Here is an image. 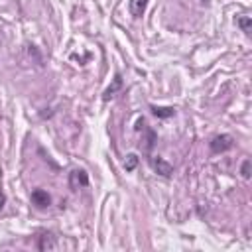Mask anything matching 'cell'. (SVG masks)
Segmentation results:
<instances>
[{
	"label": "cell",
	"mask_w": 252,
	"mask_h": 252,
	"mask_svg": "<svg viewBox=\"0 0 252 252\" xmlns=\"http://www.w3.org/2000/svg\"><path fill=\"white\" fill-rule=\"evenodd\" d=\"M232 146H234V140H232V136H228V134H220V136H215V138L211 140V152H213V154L226 152V150H230Z\"/></svg>",
	"instance_id": "1"
},
{
	"label": "cell",
	"mask_w": 252,
	"mask_h": 252,
	"mask_svg": "<svg viewBox=\"0 0 252 252\" xmlns=\"http://www.w3.org/2000/svg\"><path fill=\"white\" fill-rule=\"evenodd\" d=\"M69 185L71 189H79V187H87L89 185V177L83 169H73L69 175Z\"/></svg>",
	"instance_id": "2"
},
{
	"label": "cell",
	"mask_w": 252,
	"mask_h": 252,
	"mask_svg": "<svg viewBox=\"0 0 252 252\" xmlns=\"http://www.w3.org/2000/svg\"><path fill=\"white\" fill-rule=\"evenodd\" d=\"M32 203H33L37 209H45V207L51 205V197H49V193L43 191V189H33V191H32Z\"/></svg>",
	"instance_id": "3"
},
{
	"label": "cell",
	"mask_w": 252,
	"mask_h": 252,
	"mask_svg": "<svg viewBox=\"0 0 252 252\" xmlns=\"http://www.w3.org/2000/svg\"><path fill=\"white\" fill-rule=\"evenodd\" d=\"M150 163H152V167H154V171H158L159 175H163V177H169L171 175V171H173V167L165 161V159H161V158H152L150 159Z\"/></svg>",
	"instance_id": "4"
},
{
	"label": "cell",
	"mask_w": 252,
	"mask_h": 252,
	"mask_svg": "<svg viewBox=\"0 0 252 252\" xmlns=\"http://www.w3.org/2000/svg\"><path fill=\"white\" fill-rule=\"evenodd\" d=\"M39 240H37V248L39 250H53V248H57V242L53 240V234H49V232H43L41 236H37Z\"/></svg>",
	"instance_id": "5"
},
{
	"label": "cell",
	"mask_w": 252,
	"mask_h": 252,
	"mask_svg": "<svg viewBox=\"0 0 252 252\" xmlns=\"http://www.w3.org/2000/svg\"><path fill=\"white\" fill-rule=\"evenodd\" d=\"M146 4H148V0H130L128 2V10H130V14L134 18H140L144 14V10H146Z\"/></svg>",
	"instance_id": "6"
},
{
	"label": "cell",
	"mask_w": 252,
	"mask_h": 252,
	"mask_svg": "<svg viewBox=\"0 0 252 252\" xmlns=\"http://www.w3.org/2000/svg\"><path fill=\"white\" fill-rule=\"evenodd\" d=\"M120 87H122V79H120V75H116V77H114V85H112V87H108V89L104 91V94H102V98H104V100H108V98H112V96H114V93H116V91H118Z\"/></svg>",
	"instance_id": "7"
},
{
	"label": "cell",
	"mask_w": 252,
	"mask_h": 252,
	"mask_svg": "<svg viewBox=\"0 0 252 252\" xmlns=\"http://www.w3.org/2000/svg\"><path fill=\"white\" fill-rule=\"evenodd\" d=\"M152 112L159 118H167V116H173V108H158V106H152Z\"/></svg>",
	"instance_id": "8"
},
{
	"label": "cell",
	"mask_w": 252,
	"mask_h": 252,
	"mask_svg": "<svg viewBox=\"0 0 252 252\" xmlns=\"http://www.w3.org/2000/svg\"><path fill=\"white\" fill-rule=\"evenodd\" d=\"M136 165H138V156H136V154H128V156H126V161H124L126 171H132Z\"/></svg>",
	"instance_id": "9"
},
{
	"label": "cell",
	"mask_w": 252,
	"mask_h": 252,
	"mask_svg": "<svg viewBox=\"0 0 252 252\" xmlns=\"http://www.w3.org/2000/svg\"><path fill=\"white\" fill-rule=\"evenodd\" d=\"M236 24L242 28V32H244L246 35L250 33V18H248V16H242V18H238V20H236Z\"/></svg>",
	"instance_id": "10"
},
{
	"label": "cell",
	"mask_w": 252,
	"mask_h": 252,
	"mask_svg": "<svg viewBox=\"0 0 252 252\" xmlns=\"http://www.w3.org/2000/svg\"><path fill=\"white\" fill-rule=\"evenodd\" d=\"M242 177H244V179L250 177V159H246V161L242 163Z\"/></svg>",
	"instance_id": "11"
}]
</instances>
